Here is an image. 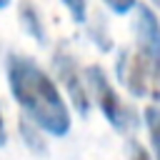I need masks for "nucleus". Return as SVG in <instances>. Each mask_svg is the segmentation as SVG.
I'll use <instances>...</instances> for the list:
<instances>
[{
  "label": "nucleus",
  "instance_id": "nucleus-3",
  "mask_svg": "<svg viewBox=\"0 0 160 160\" xmlns=\"http://www.w3.org/2000/svg\"><path fill=\"white\" fill-rule=\"evenodd\" d=\"M85 85H88V92H92L98 108L102 110L105 120L118 130V132H130L135 125H138V115L135 110L120 100V95L115 92V88L110 85L105 70L100 65H90L85 70Z\"/></svg>",
  "mask_w": 160,
  "mask_h": 160
},
{
  "label": "nucleus",
  "instance_id": "nucleus-11",
  "mask_svg": "<svg viewBox=\"0 0 160 160\" xmlns=\"http://www.w3.org/2000/svg\"><path fill=\"white\" fill-rule=\"evenodd\" d=\"M8 140V132H5V122H2V112H0V145H5Z\"/></svg>",
  "mask_w": 160,
  "mask_h": 160
},
{
  "label": "nucleus",
  "instance_id": "nucleus-7",
  "mask_svg": "<svg viewBox=\"0 0 160 160\" xmlns=\"http://www.w3.org/2000/svg\"><path fill=\"white\" fill-rule=\"evenodd\" d=\"M18 130H20V135H22L25 145H28L32 152H45V140H42V135H40V128H35L28 118H20Z\"/></svg>",
  "mask_w": 160,
  "mask_h": 160
},
{
  "label": "nucleus",
  "instance_id": "nucleus-12",
  "mask_svg": "<svg viewBox=\"0 0 160 160\" xmlns=\"http://www.w3.org/2000/svg\"><path fill=\"white\" fill-rule=\"evenodd\" d=\"M8 5H10V0H0V10H2V8H8Z\"/></svg>",
  "mask_w": 160,
  "mask_h": 160
},
{
  "label": "nucleus",
  "instance_id": "nucleus-1",
  "mask_svg": "<svg viewBox=\"0 0 160 160\" xmlns=\"http://www.w3.org/2000/svg\"><path fill=\"white\" fill-rule=\"evenodd\" d=\"M8 85L35 128L55 138L68 135L70 110L50 75L35 60L25 55H8Z\"/></svg>",
  "mask_w": 160,
  "mask_h": 160
},
{
  "label": "nucleus",
  "instance_id": "nucleus-9",
  "mask_svg": "<svg viewBox=\"0 0 160 160\" xmlns=\"http://www.w3.org/2000/svg\"><path fill=\"white\" fill-rule=\"evenodd\" d=\"M105 5H108L112 12H118V15H125V12H130V10L138 5V0H105Z\"/></svg>",
  "mask_w": 160,
  "mask_h": 160
},
{
  "label": "nucleus",
  "instance_id": "nucleus-8",
  "mask_svg": "<svg viewBox=\"0 0 160 160\" xmlns=\"http://www.w3.org/2000/svg\"><path fill=\"white\" fill-rule=\"evenodd\" d=\"M62 5L68 8V12H70V18L75 22H85V18H88V0H62Z\"/></svg>",
  "mask_w": 160,
  "mask_h": 160
},
{
  "label": "nucleus",
  "instance_id": "nucleus-10",
  "mask_svg": "<svg viewBox=\"0 0 160 160\" xmlns=\"http://www.w3.org/2000/svg\"><path fill=\"white\" fill-rule=\"evenodd\" d=\"M130 160H150L148 158V150L138 142H130Z\"/></svg>",
  "mask_w": 160,
  "mask_h": 160
},
{
  "label": "nucleus",
  "instance_id": "nucleus-2",
  "mask_svg": "<svg viewBox=\"0 0 160 160\" xmlns=\"http://www.w3.org/2000/svg\"><path fill=\"white\" fill-rule=\"evenodd\" d=\"M115 70L132 95L160 102V20L148 5H135V45L120 50Z\"/></svg>",
  "mask_w": 160,
  "mask_h": 160
},
{
  "label": "nucleus",
  "instance_id": "nucleus-13",
  "mask_svg": "<svg viewBox=\"0 0 160 160\" xmlns=\"http://www.w3.org/2000/svg\"><path fill=\"white\" fill-rule=\"evenodd\" d=\"M155 2H158V5H160V0H155Z\"/></svg>",
  "mask_w": 160,
  "mask_h": 160
},
{
  "label": "nucleus",
  "instance_id": "nucleus-4",
  "mask_svg": "<svg viewBox=\"0 0 160 160\" xmlns=\"http://www.w3.org/2000/svg\"><path fill=\"white\" fill-rule=\"evenodd\" d=\"M52 65H55V72H58V78L62 80V85H65V90H68L75 110H78L80 115H88V112H90V92H88V85H85V75L80 72V68H78L75 58L70 55V50L60 45V48L55 50Z\"/></svg>",
  "mask_w": 160,
  "mask_h": 160
},
{
  "label": "nucleus",
  "instance_id": "nucleus-5",
  "mask_svg": "<svg viewBox=\"0 0 160 160\" xmlns=\"http://www.w3.org/2000/svg\"><path fill=\"white\" fill-rule=\"evenodd\" d=\"M18 18H20L22 30H25V32H28L35 42H40V45H45V42H48V30H45V22H42V18H40L38 8H35L30 0H22V2L18 5Z\"/></svg>",
  "mask_w": 160,
  "mask_h": 160
},
{
  "label": "nucleus",
  "instance_id": "nucleus-6",
  "mask_svg": "<svg viewBox=\"0 0 160 160\" xmlns=\"http://www.w3.org/2000/svg\"><path fill=\"white\" fill-rule=\"evenodd\" d=\"M145 125H148V135H150V145H152V152L155 158L160 160V108L158 105H148L145 112Z\"/></svg>",
  "mask_w": 160,
  "mask_h": 160
}]
</instances>
